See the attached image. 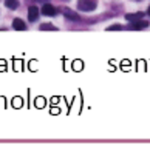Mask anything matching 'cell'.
Wrapping results in <instances>:
<instances>
[{"mask_svg":"<svg viewBox=\"0 0 150 151\" xmlns=\"http://www.w3.org/2000/svg\"><path fill=\"white\" fill-rule=\"evenodd\" d=\"M40 12H42L43 16L50 17V16H54V14H56V8H54L53 5H48V3H46V5L42 6V11H40Z\"/></svg>","mask_w":150,"mask_h":151,"instance_id":"5b68a950","label":"cell"},{"mask_svg":"<svg viewBox=\"0 0 150 151\" xmlns=\"http://www.w3.org/2000/svg\"><path fill=\"white\" fill-rule=\"evenodd\" d=\"M149 22H144V20H136V22H130L128 25V29H142V28H147Z\"/></svg>","mask_w":150,"mask_h":151,"instance_id":"3957f363","label":"cell"},{"mask_svg":"<svg viewBox=\"0 0 150 151\" xmlns=\"http://www.w3.org/2000/svg\"><path fill=\"white\" fill-rule=\"evenodd\" d=\"M121 29H124V26L122 25H112V26H108L107 31H121Z\"/></svg>","mask_w":150,"mask_h":151,"instance_id":"30bf717a","label":"cell"},{"mask_svg":"<svg viewBox=\"0 0 150 151\" xmlns=\"http://www.w3.org/2000/svg\"><path fill=\"white\" fill-rule=\"evenodd\" d=\"M39 28L42 29V31H46V29H50V31H54V29H56V26H53V25H50V23H42V25L39 26Z\"/></svg>","mask_w":150,"mask_h":151,"instance_id":"9c48e42d","label":"cell"},{"mask_svg":"<svg viewBox=\"0 0 150 151\" xmlns=\"http://www.w3.org/2000/svg\"><path fill=\"white\" fill-rule=\"evenodd\" d=\"M142 17H144V12H133V14H127L125 20L127 22H136V20H139Z\"/></svg>","mask_w":150,"mask_h":151,"instance_id":"52a82bcc","label":"cell"},{"mask_svg":"<svg viewBox=\"0 0 150 151\" xmlns=\"http://www.w3.org/2000/svg\"><path fill=\"white\" fill-rule=\"evenodd\" d=\"M96 6H98L96 0H79L78 2V9L84 12H91L96 9Z\"/></svg>","mask_w":150,"mask_h":151,"instance_id":"6da1fadb","label":"cell"},{"mask_svg":"<svg viewBox=\"0 0 150 151\" xmlns=\"http://www.w3.org/2000/svg\"><path fill=\"white\" fill-rule=\"evenodd\" d=\"M5 5H6V8H9V9H17L19 2L17 0H5Z\"/></svg>","mask_w":150,"mask_h":151,"instance_id":"ba28073f","label":"cell"},{"mask_svg":"<svg viewBox=\"0 0 150 151\" xmlns=\"http://www.w3.org/2000/svg\"><path fill=\"white\" fill-rule=\"evenodd\" d=\"M39 17V8L37 6H30L28 8V20L30 22H36Z\"/></svg>","mask_w":150,"mask_h":151,"instance_id":"277c9868","label":"cell"},{"mask_svg":"<svg viewBox=\"0 0 150 151\" xmlns=\"http://www.w3.org/2000/svg\"><path fill=\"white\" fill-rule=\"evenodd\" d=\"M60 11H62V14H64L68 20H73V22H79V20H80V17H79L78 12L73 11V9H70V8H67V6L60 8Z\"/></svg>","mask_w":150,"mask_h":151,"instance_id":"7a4b0ae2","label":"cell"},{"mask_svg":"<svg viewBox=\"0 0 150 151\" xmlns=\"http://www.w3.org/2000/svg\"><path fill=\"white\" fill-rule=\"evenodd\" d=\"M12 28L17 29V31H25L26 29V25L23 20H20V19H14L12 20Z\"/></svg>","mask_w":150,"mask_h":151,"instance_id":"8992f818","label":"cell"},{"mask_svg":"<svg viewBox=\"0 0 150 151\" xmlns=\"http://www.w3.org/2000/svg\"><path fill=\"white\" fill-rule=\"evenodd\" d=\"M147 12H149V16H150V6H149V9H147Z\"/></svg>","mask_w":150,"mask_h":151,"instance_id":"8fae6325","label":"cell"}]
</instances>
